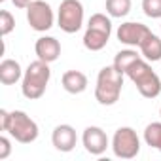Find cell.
<instances>
[{
	"label": "cell",
	"mask_w": 161,
	"mask_h": 161,
	"mask_svg": "<svg viewBox=\"0 0 161 161\" xmlns=\"http://www.w3.org/2000/svg\"><path fill=\"white\" fill-rule=\"evenodd\" d=\"M0 129L21 144H31L38 138V123L23 110H0Z\"/></svg>",
	"instance_id": "cell-1"
},
{
	"label": "cell",
	"mask_w": 161,
	"mask_h": 161,
	"mask_svg": "<svg viewBox=\"0 0 161 161\" xmlns=\"http://www.w3.org/2000/svg\"><path fill=\"white\" fill-rule=\"evenodd\" d=\"M125 74L136 86L138 93L144 99H155V97L161 95V76H157L152 70V66H150V63L146 59L140 57L138 61H135Z\"/></svg>",
	"instance_id": "cell-2"
},
{
	"label": "cell",
	"mask_w": 161,
	"mask_h": 161,
	"mask_svg": "<svg viewBox=\"0 0 161 161\" xmlns=\"http://www.w3.org/2000/svg\"><path fill=\"white\" fill-rule=\"evenodd\" d=\"M51 78V70H49V63H44L40 59L32 61L27 70L23 72V80H21V93L23 97H27L29 101H36L40 99L49 84Z\"/></svg>",
	"instance_id": "cell-3"
},
{
	"label": "cell",
	"mask_w": 161,
	"mask_h": 161,
	"mask_svg": "<svg viewBox=\"0 0 161 161\" xmlns=\"http://www.w3.org/2000/svg\"><path fill=\"white\" fill-rule=\"evenodd\" d=\"M123 87V74L114 68V64L104 66L99 70L97 86H95V99L103 106H112L119 101Z\"/></svg>",
	"instance_id": "cell-4"
},
{
	"label": "cell",
	"mask_w": 161,
	"mask_h": 161,
	"mask_svg": "<svg viewBox=\"0 0 161 161\" xmlns=\"http://www.w3.org/2000/svg\"><path fill=\"white\" fill-rule=\"evenodd\" d=\"M57 25L63 32L74 34L84 25V6L80 0H63L57 12Z\"/></svg>",
	"instance_id": "cell-5"
},
{
	"label": "cell",
	"mask_w": 161,
	"mask_h": 161,
	"mask_svg": "<svg viewBox=\"0 0 161 161\" xmlns=\"http://www.w3.org/2000/svg\"><path fill=\"white\" fill-rule=\"evenodd\" d=\"M112 152L119 159H133L140 152V138L133 127H119L112 136Z\"/></svg>",
	"instance_id": "cell-6"
},
{
	"label": "cell",
	"mask_w": 161,
	"mask_h": 161,
	"mask_svg": "<svg viewBox=\"0 0 161 161\" xmlns=\"http://www.w3.org/2000/svg\"><path fill=\"white\" fill-rule=\"evenodd\" d=\"M27 21H29L32 31L46 32L53 27L55 15H53V10L47 2H44V0H32L27 6Z\"/></svg>",
	"instance_id": "cell-7"
},
{
	"label": "cell",
	"mask_w": 161,
	"mask_h": 161,
	"mask_svg": "<svg viewBox=\"0 0 161 161\" xmlns=\"http://www.w3.org/2000/svg\"><path fill=\"white\" fill-rule=\"evenodd\" d=\"M82 142H84L86 152L91 155H103L106 152V148L110 146L108 135L104 133L103 127H97V125L86 127V131L82 135Z\"/></svg>",
	"instance_id": "cell-8"
},
{
	"label": "cell",
	"mask_w": 161,
	"mask_h": 161,
	"mask_svg": "<svg viewBox=\"0 0 161 161\" xmlns=\"http://www.w3.org/2000/svg\"><path fill=\"white\" fill-rule=\"evenodd\" d=\"M152 31L142 25V23H136V21H127V23H121L119 29H118V40L129 47H138L142 44V40L150 34Z\"/></svg>",
	"instance_id": "cell-9"
},
{
	"label": "cell",
	"mask_w": 161,
	"mask_h": 161,
	"mask_svg": "<svg viewBox=\"0 0 161 161\" xmlns=\"http://www.w3.org/2000/svg\"><path fill=\"white\" fill-rule=\"evenodd\" d=\"M76 142H78V135H76V129L68 123H61L53 129L51 133V144L55 146V150L63 152V153H68L76 148Z\"/></svg>",
	"instance_id": "cell-10"
},
{
	"label": "cell",
	"mask_w": 161,
	"mask_h": 161,
	"mask_svg": "<svg viewBox=\"0 0 161 161\" xmlns=\"http://www.w3.org/2000/svg\"><path fill=\"white\" fill-rule=\"evenodd\" d=\"M34 53L44 63H53L61 55V44L53 36H40L34 44Z\"/></svg>",
	"instance_id": "cell-11"
},
{
	"label": "cell",
	"mask_w": 161,
	"mask_h": 161,
	"mask_svg": "<svg viewBox=\"0 0 161 161\" xmlns=\"http://www.w3.org/2000/svg\"><path fill=\"white\" fill-rule=\"evenodd\" d=\"M61 84H63V89L70 95H80L87 89V76L80 70H66L61 78Z\"/></svg>",
	"instance_id": "cell-12"
},
{
	"label": "cell",
	"mask_w": 161,
	"mask_h": 161,
	"mask_svg": "<svg viewBox=\"0 0 161 161\" xmlns=\"http://www.w3.org/2000/svg\"><path fill=\"white\" fill-rule=\"evenodd\" d=\"M19 80H23L21 64L15 59H4L0 63V82L4 86H14Z\"/></svg>",
	"instance_id": "cell-13"
},
{
	"label": "cell",
	"mask_w": 161,
	"mask_h": 161,
	"mask_svg": "<svg viewBox=\"0 0 161 161\" xmlns=\"http://www.w3.org/2000/svg\"><path fill=\"white\" fill-rule=\"evenodd\" d=\"M140 49V55L148 61V63H155V61H161V38L153 32H150L142 44L138 46Z\"/></svg>",
	"instance_id": "cell-14"
},
{
	"label": "cell",
	"mask_w": 161,
	"mask_h": 161,
	"mask_svg": "<svg viewBox=\"0 0 161 161\" xmlns=\"http://www.w3.org/2000/svg\"><path fill=\"white\" fill-rule=\"evenodd\" d=\"M108 40H110V34H104V32L95 31V29H87L84 34V47L89 51H101L106 47Z\"/></svg>",
	"instance_id": "cell-15"
},
{
	"label": "cell",
	"mask_w": 161,
	"mask_h": 161,
	"mask_svg": "<svg viewBox=\"0 0 161 161\" xmlns=\"http://www.w3.org/2000/svg\"><path fill=\"white\" fill-rule=\"evenodd\" d=\"M140 59V55L133 49V47H129V49H121V51H118L116 53V57H114V68L118 70V72H121V74H125L127 70H129V66L135 63V61H138Z\"/></svg>",
	"instance_id": "cell-16"
},
{
	"label": "cell",
	"mask_w": 161,
	"mask_h": 161,
	"mask_svg": "<svg viewBox=\"0 0 161 161\" xmlns=\"http://www.w3.org/2000/svg\"><path fill=\"white\" fill-rule=\"evenodd\" d=\"M144 142L150 148L161 152V121H153V123L146 125V129H144Z\"/></svg>",
	"instance_id": "cell-17"
},
{
	"label": "cell",
	"mask_w": 161,
	"mask_h": 161,
	"mask_svg": "<svg viewBox=\"0 0 161 161\" xmlns=\"http://www.w3.org/2000/svg\"><path fill=\"white\" fill-rule=\"evenodd\" d=\"M131 6H133L131 0H106V14L110 17L121 19L131 12Z\"/></svg>",
	"instance_id": "cell-18"
},
{
	"label": "cell",
	"mask_w": 161,
	"mask_h": 161,
	"mask_svg": "<svg viewBox=\"0 0 161 161\" xmlns=\"http://www.w3.org/2000/svg\"><path fill=\"white\" fill-rule=\"evenodd\" d=\"M87 29H95L104 34H112V21L104 14H93L87 21Z\"/></svg>",
	"instance_id": "cell-19"
},
{
	"label": "cell",
	"mask_w": 161,
	"mask_h": 161,
	"mask_svg": "<svg viewBox=\"0 0 161 161\" xmlns=\"http://www.w3.org/2000/svg\"><path fill=\"white\" fill-rule=\"evenodd\" d=\"M142 12L146 17L161 19V0H142Z\"/></svg>",
	"instance_id": "cell-20"
},
{
	"label": "cell",
	"mask_w": 161,
	"mask_h": 161,
	"mask_svg": "<svg viewBox=\"0 0 161 161\" xmlns=\"http://www.w3.org/2000/svg\"><path fill=\"white\" fill-rule=\"evenodd\" d=\"M14 29H15V17L8 10H2L0 12V34L8 36Z\"/></svg>",
	"instance_id": "cell-21"
},
{
	"label": "cell",
	"mask_w": 161,
	"mask_h": 161,
	"mask_svg": "<svg viewBox=\"0 0 161 161\" xmlns=\"http://www.w3.org/2000/svg\"><path fill=\"white\" fill-rule=\"evenodd\" d=\"M10 153H12V142H10V138L8 136H0V161H4V159H8L10 157Z\"/></svg>",
	"instance_id": "cell-22"
},
{
	"label": "cell",
	"mask_w": 161,
	"mask_h": 161,
	"mask_svg": "<svg viewBox=\"0 0 161 161\" xmlns=\"http://www.w3.org/2000/svg\"><path fill=\"white\" fill-rule=\"evenodd\" d=\"M15 8H21V10H27V6L32 2V0H12Z\"/></svg>",
	"instance_id": "cell-23"
},
{
	"label": "cell",
	"mask_w": 161,
	"mask_h": 161,
	"mask_svg": "<svg viewBox=\"0 0 161 161\" xmlns=\"http://www.w3.org/2000/svg\"><path fill=\"white\" fill-rule=\"evenodd\" d=\"M159 116H161V106H159Z\"/></svg>",
	"instance_id": "cell-24"
},
{
	"label": "cell",
	"mask_w": 161,
	"mask_h": 161,
	"mask_svg": "<svg viewBox=\"0 0 161 161\" xmlns=\"http://www.w3.org/2000/svg\"><path fill=\"white\" fill-rule=\"evenodd\" d=\"M0 2H4V0H0Z\"/></svg>",
	"instance_id": "cell-25"
}]
</instances>
